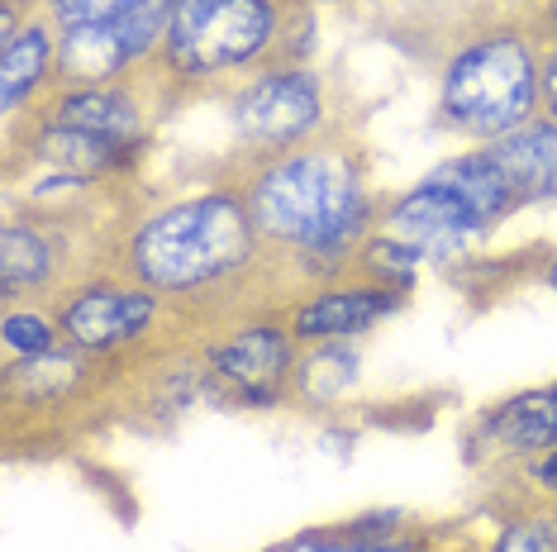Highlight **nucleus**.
<instances>
[{"mask_svg": "<svg viewBox=\"0 0 557 552\" xmlns=\"http://www.w3.org/2000/svg\"><path fill=\"white\" fill-rule=\"evenodd\" d=\"M115 272L168 300L196 343L258 319H286L296 300L320 291L262 243L244 196L224 181L138 210L120 238Z\"/></svg>", "mask_w": 557, "mask_h": 552, "instance_id": "nucleus-1", "label": "nucleus"}, {"mask_svg": "<svg viewBox=\"0 0 557 552\" xmlns=\"http://www.w3.org/2000/svg\"><path fill=\"white\" fill-rule=\"evenodd\" d=\"M410 29H382L434 67V124L472 148L539 115L548 34L539 0H414Z\"/></svg>", "mask_w": 557, "mask_h": 552, "instance_id": "nucleus-2", "label": "nucleus"}, {"mask_svg": "<svg viewBox=\"0 0 557 552\" xmlns=\"http://www.w3.org/2000/svg\"><path fill=\"white\" fill-rule=\"evenodd\" d=\"M214 181L244 196L262 243L314 286L338 281L348 258L382 229L386 200L372 186V153L344 120L276 158L230 153Z\"/></svg>", "mask_w": 557, "mask_h": 552, "instance_id": "nucleus-3", "label": "nucleus"}, {"mask_svg": "<svg viewBox=\"0 0 557 552\" xmlns=\"http://www.w3.org/2000/svg\"><path fill=\"white\" fill-rule=\"evenodd\" d=\"M314 5L306 0H172L158 72L182 100L206 86L238 91L272 67H310Z\"/></svg>", "mask_w": 557, "mask_h": 552, "instance_id": "nucleus-4", "label": "nucleus"}, {"mask_svg": "<svg viewBox=\"0 0 557 552\" xmlns=\"http://www.w3.org/2000/svg\"><path fill=\"white\" fill-rule=\"evenodd\" d=\"M510 215H519L515 191L486 148H467L424 172L410 191L391 196L382 210V229L410 238L434 262H448L467 248L486 243Z\"/></svg>", "mask_w": 557, "mask_h": 552, "instance_id": "nucleus-5", "label": "nucleus"}, {"mask_svg": "<svg viewBox=\"0 0 557 552\" xmlns=\"http://www.w3.org/2000/svg\"><path fill=\"white\" fill-rule=\"evenodd\" d=\"M58 315L62 343L96 357H124L138 367L196 353V334L158 291L129 281L124 272H100L91 281L72 286L48 305Z\"/></svg>", "mask_w": 557, "mask_h": 552, "instance_id": "nucleus-6", "label": "nucleus"}, {"mask_svg": "<svg viewBox=\"0 0 557 552\" xmlns=\"http://www.w3.org/2000/svg\"><path fill=\"white\" fill-rule=\"evenodd\" d=\"M234 158H276L310 143L329 124V86L314 67H272L248 77L224 100Z\"/></svg>", "mask_w": 557, "mask_h": 552, "instance_id": "nucleus-7", "label": "nucleus"}, {"mask_svg": "<svg viewBox=\"0 0 557 552\" xmlns=\"http://www.w3.org/2000/svg\"><path fill=\"white\" fill-rule=\"evenodd\" d=\"M300 353H306V343L290 334L286 319H258L244 324V329L214 334L200 343L206 396L244 410L290 405V381H296Z\"/></svg>", "mask_w": 557, "mask_h": 552, "instance_id": "nucleus-8", "label": "nucleus"}, {"mask_svg": "<svg viewBox=\"0 0 557 552\" xmlns=\"http://www.w3.org/2000/svg\"><path fill=\"white\" fill-rule=\"evenodd\" d=\"M172 24V0H144L110 20L62 29L58 43V77L53 86H106L144 72L162 53Z\"/></svg>", "mask_w": 557, "mask_h": 552, "instance_id": "nucleus-9", "label": "nucleus"}, {"mask_svg": "<svg viewBox=\"0 0 557 552\" xmlns=\"http://www.w3.org/2000/svg\"><path fill=\"white\" fill-rule=\"evenodd\" d=\"M548 448H557V381L529 386V391H515L496 405H486L467 429L462 453L476 472L500 476L519 462L548 453Z\"/></svg>", "mask_w": 557, "mask_h": 552, "instance_id": "nucleus-10", "label": "nucleus"}, {"mask_svg": "<svg viewBox=\"0 0 557 552\" xmlns=\"http://www.w3.org/2000/svg\"><path fill=\"white\" fill-rule=\"evenodd\" d=\"M405 305H410L405 291L358 281V276H338V281L320 286L314 296L296 300L286 324L306 348L310 343H352V338L372 334L376 324H386L391 315H400Z\"/></svg>", "mask_w": 557, "mask_h": 552, "instance_id": "nucleus-11", "label": "nucleus"}, {"mask_svg": "<svg viewBox=\"0 0 557 552\" xmlns=\"http://www.w3.org/2000/svg\"><path fill=\"white\" fill-rule=\"evenodd\" d=\"M58 43H62V29L44 10H34L15 34L0 39V110H5V124L20 120L24 110H34L53 91Z\"/></svg>", "mask_w": 557, "mask_h": 552, "instance_id": "nucleus-12", "label": "nucleus"}, {"mask_svg": "<svg viewBox=\"0 0 557 552\" xmlns=\"http://www.w3.org/2000/svg\"><path fill=\"white\" fill-rule=\"evenodd\" d=\"M481 148L505 172L519 210L553 205L557 200V120L534 115L529 124H519V129L500 134L496 143H481Z\"/></svg>", "mask_w": 557, "mask_h": 552, "instance_id": "nucleus-13", "label": "nucleus"}, {"mask_svg": "<svg viewBox=\"0 0 557 552\" xmlns=\"http://www.w3.org/2000/svg\"><path fill=\"white\" fill-rule=\"evenodd\" d=\"M268 552H429V538L405 514H362V519L306 529L286 543H272Z\"/></svg>", "mask_w": 557, "mask_h": 552, "instance_id": "nucleus-14", "label": "nucleus"}, {"mask_svg": "<svg viewBox=\"0 0 557 552\" xmlns=\"http://www.w3.org/2000/svg\"><path fill=\"white\" fill-rule=\"evenodd\" d=\"M358 376V353L352 343H310L300 353L296 381H290V405H324Z\"/></svg>", "mask_w": 557, "mask_h": 552, "instance_id": "nucleus-15", "label": "nucleus"}, {"mask_svg": "<svg viewBox=\"0 0 557 552\" xmlns=\"http://www.w3.org/2000/svg\"><path fill=\"white\" fill-rule=\"evenodd\" d=\"M0 348H5V362H34L53 353L62 348L58 315L48 305H10L0 315Z\"/></svg>", "mask_w": 557, "mask_h": 552, "instance_id": "nucleus-16", "label": "nucleus"}, {"mask_svg": "<svg viewBox=\"0 0 557 552\" xmlns=\"http://www.w3.org/2000/svg\"><path fill=\"white\" fill-rule=\"evenodd\" d=\"M486 552H557V510H515Z\"/></svg>", "mask_w": 557, "mask_h": 552, "instance_id": "nucleus-17", "label": "nucleus"}, {"mask_svg": "<svg viewBox=\"0 0 557 552\" xmlns=\"http://www.w3.org/2000/svg\"><path fill=\"white\" fill-rule=\"evenodd\" d=\"M144 0H44V15L58 24V29H82V24L110 20L120 10H134Z\"/></svg>", "mask_w": 557, "mask_h": 552, "instance_id": "nucleus-18", "label": "nucleus"}, {"mask_svg": "<svg viewBox=\"0 0 557 552\" xmlns=\"http://www.w3.org/2000/svg\"><path fill=\"white\" fill-rule=\"evenodd\" d=\"M539 115L557 120V43L543 48V72H539Z\"/></svg>", "mask_w": 557, "mask_h": 552, "instance_id": "nucleus-19", "label": "nucleus"}, {"mask_svg": "<svg viewBox=\"0 0 557 552\" xmlns=\"http://www.w3.org/2000/svg\"><path fill=\"white\" fill-rule=\"evenodd\" d=\"M539 24L548 34V43H557V0H539Z\"/></svg>", "mask_w": 557, "mask_h": 552, "instance_id": "nucleus-20", "label": "nucleus"}, {"mask_svg": "<svg viewBox=\"0 0 557 552\" xmlns=\"http://www.w3.org/2000/svg\"><path fill=\"white\" fill-rule=\"evenodd\" d=\"M539 281L548 286V291L557 296V248H548V258H543V272H539Z\"/></svg>", "mask_w": 557, "mask_h": 552, "instance_id": "nucleus-21", "label": "nucleus"}, {"mask_svg": "<svg viewBox=\"0 0 557 552\" xmlns=\"http://www.w3.org/2000/svg\"><path fill=\"white\" fill-rule=\"evenodd\" d=\"M306 5H344V0H306Z\"/></svg>", "mask_w": 557, "mask_h": 552, "instance_id": "nucleus-22", "label": "nucleus"}]
</instances>
